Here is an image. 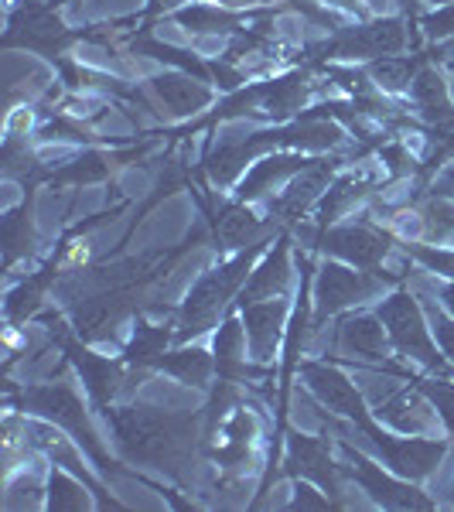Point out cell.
Masks as SVG:
<instances>
[{"label": "cell", "instance_id": "1", "mask_svg": "<svg viewBox=\"0 0 454 512\" xmlns=\"http://www.w3.org/2000/svg\"><path fill=\"white\" fill-rule=\"evenodd\" d=\"M117 434L120 451L130 461L168 472L171 478H185L195 461L198 444V414H171L158 407H110L103 410Z\"/></svg>", "mask_w": 454, "mask_h": 512}, {"label": "cell", "instance_id": "2", "mask_svg": "<svg viewBox=\"0 0 454 512\" xmlns=\"http://www.w3.org/2000/svg\"><path fill=\"white\" fill-rule=\"evenodd\" d=\"M345 140V130L338 123L318 120V117H304L291 123V127H277V130H260L253 137L243 140H226L216 151L205 158V175L212 178V185H229L239 168H246L257 154L274 151V147H304V151H328L338 147Z\"/></svg>", "mask_w": 454, "mask_h": 512}, {"label": "cell", "instance_id": "3", "mask_svg": "<svg viewBox=\"0 0 454 512\" xmlns=\"http://www.w3.org/2000/svg\"><path fill=\"white\" fill-rule=\"evenodd\" d=\"M260 253H263V243H250L239 256H233V260H226L222 267L209 270V274H202L195 280V287L188 291L185 304L178 308L175 342H188V338L209 332V328L216 325L219 311L226 308L229 297L243 287V280L250 277V267Z\"/></svg>", "mask_w": 454, "mask_h": 512}, {"label": "cell", "instance_id": "4", "mask_svg": "<svg viewBox=\"0 0 454 512\" xmlns=\"http://www.w3.org/2000/svg\"><path fill=\"white\" fill-rule=\"evenodd\" d=\"M21 407L28 410L31 417H45V420H52V424H59L62 431H69L72 441H76L79 448H86L89 458L96 461V468H103V472L117 468L106 458L103 444H99V434L93 431V424H89L86 407H82L76 390H69V386H62V383L28 386V390H21Z\"/></svg>", "mask_w": 454, "mask_h": 512}, {"label": "cell", "instance_id": "5", "mask_svg": "<svg viewBox=\"0 0 454 512\" xmlns=\"http://www.w3.org/2000/svg\"><path fill=\"white\" fill-rule=\"evenodd\" d=\"M311 86H315V82H308V72H287V76H280V79L257 82V86L239 89V93L229 96L222 106H216L205 123L216 127L219 120L239 117V113H263V117L284 123L308 103Z\"/></svg>", "mask_w": 454, "mask_h": 512}, {"label": "cell", "instance_id": "6", "mask_svg": "<svg viewBox=\"0 0 454 512\" xmlns=\"http://www.w3.org/2000/svg\"><path fill=\"white\" fill-rule=\"evenodd\" d=\"M379 321L386 325L393 349L407 359H417L420 366L444 373V352H437L434 335L427 328V311L420 308V301L410 291H393L383 304L376 308Z\"/></svg>", "mask_w": 454, "mask_h": 512}, {"label": "cell", "instance_id": "7", "mask_svg": "<svg viewBox=\"0 0 454 512\" xmlns=\"http://www.w3.org/2000/svg\"><path fill=\"white\" fill-rule=\"evenodd\" d=\"M352 427H356V431L366 437V441L373 444L379 454H383V461L393 468V475L410 478V482L427 478L437 465H441L444 454H448V444H444V441H431V437H393V434H386L383 427L369 417V407L359 410V414L352 417Z\"/></svg>", "mask_w": 454, "mask_h": 512}, {"label": "cell", "instance_id": "8", "mask_svg": "<svg viewBox=\"0 0 454 512\" xmlns=\"http://www.w3.org/2000/svg\"><path fill=\"white\" fill-rule=\"evenodd\" d=\"M383 284H396V274H379V270H359L352 263H321L315 280V325L352 304L373 297Z\"/></svg>", "mask_w": 454, "mask_h": 512}, {"label": "cell", "instance_id": "9", "mask_svg": "<svg viewBox=\"0 0 454 512\" xmlns=\"http://www.w3.org/2000/svg\"><path fill=\"white\" fill-rule=\"evenodd\" d=\"M407 48V24L400 18H379L373 24H359V28H342L335 41L321 48H311L318 59H386V55H400Z\"/></svg>", "mask_w": 454, "mask_h": 512}, {"label": "cell", "instance_id": "10", "mask_svg": "<svg viewBox=\"0 0 454 512\" xmlns=\"http://www.w3.org/2000/svg\"><path fill=\"white\" fill-rule=\"evenodd\" d=\"M342 451H345V458H349V468L345 465L342 468L356 478L362 489L373 495V502H379V506H386V509H434V502L427 499L424 492L414 489L410 482H400V478L386 475L376 461H369L366 454L352 448L349 437H342Z\"/></svg>", "mask_w": 454, "mask_h": 512}, {"label": "cell", "instance_id": "11", "mask_svg": "<svg viewBox=\"0 0 454 512\" xmlns=\"http://www.w3.org/2000/svg\"><path fill=\"white\" fill-rule=\"evenodd\" d=\"M62 349H65V355H69L72 362H76L82 383H86V390H89V396H93L99 414H103V410H110L113 400L134 386V379L144 376V373H137V376L127 373L120 362H110V359H103V355L82 349L79 342H62Z\"/></svg>", "mask_w": 454, "mask_h": 512}, {"label": "cell", "instance_id": "12", "mask_svg": "<svg viewBox=\"0 0 454 512\" xmlns=\"http://www.w3.org/2000/svg\"><path fill=\"white\" fill-rule=\"evenodd\" d=\"M284 472L294 475V478H308V482H315L318 489L325 495H332V499L342 495L345 468L335 465L328 444L318 441V437H308V434H291V437H287Z\"/></svg>", "mask_w": 454, "mask_h": 512}, {"label": "cell", "instance_id": "13", "mask_svg": "<svg viewBox=\"0 0 454 512\" xmlns=\"http://www.w3.org/2000/svg\"><path fill=\"white\" fill-rule=\"evenodd\" d=\"M318 246L338 256L342 263H352L359 270H376L383 263V256L390 253V236L359 222V226L318 229Z\"/></svg>", "mask_w": 454, "mask_h": 512}, {"label": "cell", "instance_id": "14", "mask_svg": "<svg viewBox=\"0 0 454 512\" xmlns=\"http://www.w3.org/2000/svg\"><path fill=\"white\" fill-rule=\"evenodd\" d=\"M301 376H304V383H308V390L315 393L328 410L342 414L345 420H352L359 410H366V400H362V393L356 390V383H352L342 369H335L332 362H304Z\"/></svg>", "mask_w": 454, "mask_h": 512}, {"label": "cell", "instance_id": "15", "mask_svg": "<svg viewBox=\"0 0 454 512\" xmlns=\"http://www.w3.org/2000/svg\"><path fill=\"white\" fill-rule=\"evenodd\" d=\"M239 311H243L246 338H250V355L257 362H270L277 355L280 338L287 332V301L284 297H267V301L243 304Z\"/></svg>", "mask_w": 454, "mask_h": 512}, {"label": "cell", "instance_id": "16", "mask_svg": "<svg viewBox=\"0 0 454 512\" xmlns=\"http://www.w3.org/2000/svg\"><path fill=\"white\" fill-rule=\"evenodd\" d=\"M338 161H311L308 168L297 175L291 185H287V192H280L274 202H270V216L280 219V222H297L304 216V212L311 209V205L321 198V188L328 185V178H332Z\"/></svg>", "mask_w": 454, "mask_h": 512}, {"label": "cell", "instance_id": "17", "mask_svg": "<svg viewBox=\"0 0 454 512\" xmlns=\"http://www.w3.org/2000/svg\"><path fill=\"white\" fill-rule=\"evenodd\" d=\"M338 345L349 352L362 355V359H373L390 366L396 376L407 379V369H396L393 362H386V349H390V335H386V325L379 321V315H349L338 321Z\"/></svg>", "mask_w": 454, "mask_h": 512}, {"label": "cell", "instance_id": "18", "mask_svg": "<svg viewBox=\"0 0 454 512\" xmlns=\"http://www.w3.org/2000/svg\"><path fill=\"white\" fill-rule=\"evenodd\" d=\"M205 216H209V226H212V236H216L219 250H239V246H250L257 243V236L263 233V222L246 209V202H233L226 205H205Z\"/></svg>", "mask_w": 454, "mask_h": 512}, {"label": "cell", "instance_id": "19", "mask_svg": "<svg viewBox=\"0 0 454 512\" xmlns=\"http://www.w3.org/2000/svg\"><path fill=\"white\" fill-rule=\"evenodd\" d=\"M24 437H28L38 451H45L55 465H62V468H69L72 475H79L82 482L89 485V492H103V485L93 482V475L86 472V461H82V454L72 448L69 437L62 434L59 424H52V420H45V417L24 420Z\"/></svg>", "mask_w": 454, "mask_h": 512}, {"label": "cell", "instance_id": "20", "mask_svg": "<svg viewBox=\"0 0 454 512\" xmlns=\"http://www.w3.org/2000/svg\"><path fill=\"white\" fill-rule=\"evenodd\" d=\"M151 93L171 117H192V113L205 110L212 103V89L202 79L188 76V72H168V76L151 79Z\"/></svg>", "mask_w": 454, "mask_h": 512}, {"label": "cell", "instance_id": "21", "mask_svg": "<svg viewBox=\"0 0 454 512\" xmlns=\"http://www.w3.org/2000/svg\"><path fill=\"white\" fill-rule=\"evenodd\" d=\"M291 280V236H280L274 243V253L263 256V263L246 280L243 294H239V308L253 301H267V297H280Z\"/></svg>", "mask_w": 454, "mask_h": 512}, {"label": "cell", "instance_id": "22", "mask_svg": "<svg viewBox=\"0 0 454 512\" xmlns=\"http://www.w3.org/2000/svg\"><path fill=\"white\" fill-rule=\"evenodd\" d=\"M308 164L311 161L301 158V154H274V158H263L260 164H253L250 175L239 181L236 198L239 202H253V198H260L263 192H270V185H277V181L301 175Z\"/></svg>", "mask_w": 454, "mask_h": 512}, {"label": "cell", "instance_id": "23", "mask_svg": "<svg viewBox=\"0 0 454 512\" xmlns=\"http://www.w3.org/2000/svg\"><path fill=\"white\" fill-rule=\"evenodd\" d=\"M410 93H414V106L417 113L427 123H444L454 117V99L448 93V82L437 69H420L414 82H410Z\"/></svg>", "mask_w": 454, "mask_h": 512}, {"label": "cell", "instance_id": "24", "mask_svg": "<svg viewBox=\"0 0 454 512\" xmlns=\"http://www.w3.org/2000/svg\"><path fill=\"white\" fill-rule=\"evenodd\" d=\"M222 437H226V441H222L219 451H212V458L226 468L246 465L253 441H257V417H253V410H236V414L222 424Z\"/></svg>", "mask_w": 454, "mask_h": 512}, {"label": "cell", "instance_id": "25", "mask_svg": "<svg viewBox=\"0 0 454 512\" xmlns=\"http://www.w3.org/2000/svg\"><path fill=\"white\" fill-rule=\"evenodd\" d=\"M151 366L171 373L185 386H209L212 373H216V355H209L205 349H181V352H171V355L161 352Z\"/></svg>", "mask_w": 454, "mask_h": 512}, {"label": "cell", "instance_id": "26", "mask_svg": "<svg viewBox=\"0 0 454 512\" xmlns=\"http://www.w3.org/2000/svg\"><path fill=\"white\" fill-rule=\"evenodd\" d=\"M175 21L185 31L195 35H229V31H243V18L233 11H222L216 4H192L175 11Z\"/></svg>", "mask_w": 454, "mask_h": 512}, {"label": "cell", "instance_id": "27", "mask_svg": "<svg viewBox=\"0 0 454 512\" xmlns=\"http://www.w3.org/2000/svg\"><path fill=\"white\" fill-rule=\"evenodd\" d=\"M373 188V178H362V175H345L338 178L332 188H328V195L321 198V209H318V229H328L332 222L342 216L345 209H349L352 202H359L362 195Z\"/></svg>", "mask_w": 454, "mask_h": 512}, {"label": "cell", "instance_id": "28", "mask_svg": "<svg viewBox=\"0 0 454 512\" xmlns=\"http://www.w3.org/2000/svg\"><path fill=\"white\" fill-rule=\"evenodd\" d=\"M79 478V475H76ZM76 478H69L62 472V468H55L52 478H48V509H59V512H79V509H89L93 506V499L86 495L89 485L86 482H76Z\"/></svg>", "mask_w": 454, "mask_h": 512}, {"label": "cell", "instance_id": "29", "mask_svg": "<svg viewBox=\"0 0 454 512\" xmlns=\"http://www.w3.org/2000/svg\"><path fill=\"white\" fill-rule=\"evenodd\" d=\"M420 59H410V55H386V59H376L369 65V76H373L386 93H400L407 89L417 76Z\"/></svg>", "mask_w": 454, "mask_h": 512}, {"label": "cell", "instance_id": "30", "mask_svg": "<svg viewBox=\"0 0 454 512\" xmlns=\"http://www.w3.org/2000/svg\"><path fill=\"white\" fill-rule=\"evenodd\" d=\"M171 342V332L168 328H158V325H137L134 328V342L127 345V352H123V359H127V366H151L154 359L164 352V345Z\"/></svg>", "mask_w": 454, "mask_h": 512}, {"label": "cell", "instance_id": "31", "mask_svg": "<svg viewBox=\"0 0 454 512\" xmlns=\"http://www.w3.org/2000/svg\"><path fill=\"white\" fill-rule=\"evenodd\" d=\"M106 175H110V158L99 151H89L72 164H65L59 175H52V181H99Z\"/></svg>", "mask_w": 454, "mask_h": 512}, {"label": "cell", "instance_id": "32", "mask_svg": "<svg viewBox=\"0 0 454 512\" xmlns=\"http://www.w3.org/2000/svg\"><path fill=\"white\" fill-rule=\"evenodd\" d=\"M454 158V117L431 127V158L420 168V175L431 178L437 168H444V161Z\"/></svg>", "mask_w": 454, "mask_h": 512}, {"label": "cell", "instance_id": "33", "mask_svg": "<svg viewBox=\"0 0 454 512\" xmlns=\"http://www.w3.org/2000/svg\"><path fill=\"white\" fill-rule=\"evenodd\" d=\"M414 386L420 390V396L424 400H431L437 407V414H441V420L448 424V431L454 434V383H448V379H414Z\"/></svg>", "mask_w": 454, "mask_h": 512}, {"label": "cell", "instance_id": "34", "mask_svg": "<svg viewBox=\"0 0 454 512\" xmlns=\"http://www.w3.org/2000/svg\"><path fill=\"white\" fill-rule=\"evenodd\" d=\"M407 253L414 256L417 263H424L431 274H441V277L454 280V250H434V246L407 243Z\"/></svg>", "mask_w": 454, "mask_h": 512}, {"label": "cell", "instance_id": "35", "mask_svg": "<svg viewBox=\"0 0 454 512\" xmlns=\"http://www.w3.org/2000/svg\"><path fill=\"white\" fill-rule=\"evenodd\" d=\"M427 318H431V332L437 335V342H441V352L448 355L454 362V318L444 315V308H437V304H427Z\"/></svg>", "mask_w": 454, "mask_h": 512}, {"label": "cell", "instance_id": "36", "mask_svg": "<svg viewBox=\"0 0 454 512\" xmlns=\"http://www.w3.org/2000/svg\"><path fill=\"white\" fill-rule=\"evenodd\" d=\"M379 161L386 164V168L393 171V175H420V168H417V161H414V154H407V147H400V144H386V147H379Z\"/></svg>", "mask_w": 454, "mask_h": 512}, {"label": "cell", "instance_id": "37", "mask_svg": "<svg viewBox=\"0 0 454 512\" xmlns=\"http://www.w3.org/2000/svg\"><path fill=\"white\" fill-rule=\"evenodd\" d=\"M420 28H424V35L431 41H441V38L454 35V4L441 7V11H434V14H427V18H420Z\"/></svg>", "mask_w": 454, "mask_h": 512}, {"label": "cell", "instance_id": "38", "mask_svg": "<svg viewBox=\"0 0 454 512\" xmlns=\"http://www.w3.org/2000/svg\"><path fill=\"white\" fill-rule=\"evenodd\" d=\"M328 506H335V502H328L325 495H318L315 485H308V482H297L294 485L291 509H328Z\"/></svg>", "mask_w": 454, "mask_h": 512}, {"label": "cell", "instance_id": "39", "mask_svg": "<svg viewBox=\"0 0 454 512\" xmlns=\"http://www.w3.org/2000/svg\"><path fill=\"white\" fill-rule=\"evenodd\" d=\"M434 195H441V198H454V164L448 171H444V178L434 185Z\"/></svg>", "mask_w": 454, "mask_h": 512}, {"label": "cell", "instance_id": "40", "mask_svg": "<svg viewBox=\"0 0 454 512\" xmlns=\"http://www.w3.org/2000/svg\"><path fill=\"white\" fill-rule=\"evenodd\" d=\"M181 4V0H151V4H147V14H164V11H175V7Z\"/></svg>", "mask_w": 454, "mask_h": 512}, {"label": "cell", "instance_id": "41", "mask_svg": "<svg viewBox=\"0 0 454 512\" xmlns=\"http://www.w3.org/2000/svg\"><path fill=\"white\" fill-rule=\"evenodd\" d=\"M441 301H444V308H448L451 315H454V280H451L448 287H441Z\"/></svg>", "mask_w": 454, "mask_h": 512}, {"label": "cell", "instance_id": "42", "mask_svg": "<svg viewBox=\"0 0 454 512\" xmlns=\"http://www.w3.org/2000/svg\"><path fill=\"white\" fill-rule=\"evenodd\" d=\"M222 4H229V7H239V4H253V0H222Z\"/></svg>", "mask_w": 454, "mask_h": 512}, {"label": "cell", "instance_id": "43", "mask_svg": "<svg viewBox=\"0 0 454 512\" xmlns=\"http://www.w3.org/2000/svg\"><path fill=\"white\" fill-rule=\"evenodd\" d=\"M338 4H352V0H338Z\"/></svg>", "mask_w": 454, "mask_h": 512}, {"label": "cell", "instance_id": "44", "mask_svg": "<svg viewBox=\"0 0 454 512\" xmlns=\"http://www.w3.org/2000/svg\"><path fill=\"white\" fill-rule=\"evenodd\" d=\"M451 499H454V485H451Z\"/></svg>", "mask_w": 454, "mask_h": 512}]
</instances>
